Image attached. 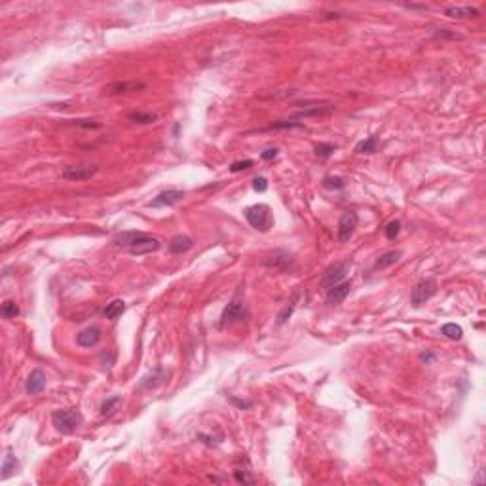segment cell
I'll list each match as a JSON object with an SVG mask.
<instances>
[{
    "label": "cell",
    "instance_id": "cell-19",
    "mask_svg": "<svg viewBox=\"0 0 486 486\" xmlns=\"http://www.w3.org/2000/svg\"><path fill=\"white\" fill-rule=\"evenodd\" d=\"M289 264H293V257L289 253H285V251H277V253H273L272 257L266 260V266L277 268V270H283V268H287Z\"/></svg>",
    "mask_w": 486,
    "mask_h": 486
},
{
    "label": "cell",
    "instance_id": "cell-4",
    "mask_svg": "<svg viewBox=\"0 0 486 486\" xmlns=\"http://www.w3.org/2000/svg\"><path fill=\"white\" fill-rule=\"evenodd\" d=\"M247 317V310H245V302L240 296H234L228 306L224 308V312L220 315V327L232 325V323H240Z\"/></svg>",
    "mask_w": 486,
    "mask_h": 486
},
{
    "label": "cell",
    "instance_id": "cell-30",
    "mask_svg": "<svg viewBox=\"0 0 486 486\" xmlns=\"http://www.w3.org/2000/svg\"><path fill=\"white\" fill-rule=\"evenodd\" d=\"M293 127H304V124L294 120H280V122H273L270 129H293Z\"/></svg>",
    "mask_w": 486,
    "mask_h": 486
},
{
    "label": "cell",
    "instance_id": "cell-5",
    "mask_svg": "<svg viewBox=\"0 0 486 486\" xmlns=\"http://www.w3.org/2000/svg\"><path fill=\"white\" fill-rule=\"evenodd\" d=\"M357 224H359V215L355 213V211H346V213L340 215V220H338V241L340 243H348V241L352 240V236H353V232H355Z\"/></svg>",
    "mask_w": 486,
    "mask_h": 486
},
{
    "label": "cell",
    "instance_id": "cell-27",
    "mask_svg": "<svg viewBox=\"0 0 486 486\" xmlns=\"http://www.w3.org/2000/svg\"><path fill=\"white\" fill-rule=\"evenodd\" d=\"M234 479L238 480L240 484H254L257 482V479L253 475H249V471H245V469H236L234 471Z\"/></svg>",
    "mask_w": 486,
    "mask_h": 486
},
{
    "label": "cell",
    "instance_id": "cell-15",
    "mask_svg": "<svg viewBox=\"0 0 486 486\" xmlns=\"http://www.w3.org/2000/svg\"><path fill=\"white\" fill-rule=\"evenodd\" d=\"M145 236V232H137V230H129V232H120L116 238H114V245L116 247H120V249H131V247L137 243V241L141 240Z\"/></svg>",
    "mask_w": 486,
    "mask_h": 486
},
{
    "label": "cell",
    "instance_id": "cell-39",
    "mask_svg": "<svg viewBox=\"0 0 486 486\" xmlns=\"http://www.w3.org/2000/svg\"><path fill=\"white\" fill-rule=\"evenodd\" d=\"M420 361H424L426 365H429V363H433V361H435V353H431V352L420 353Z\"/></svg>",
    "mask_w": 486,
    "mask_h": 486
},
{
    "label": "cell",
    "instance_id": "cell-17",
    "mask_svg": "<svg viewBox=\"0 0 486 486\" xmlns=\"http://www.w3.org/2000/svg\"><path fill=\"white\" fill-rule=\"evenodd\" d=\"M194 241L192 238H188V236H175L173 240L169 241V251L173 254H180V253H187L188 249H192Z\"/></svg>",
    "mask_w": 486,
    "mask_h": 486
},
{
    "label": "cell",
    "instance_id": "cell-20",
    "mask_svg": "<svg viewBox=\"0 0 486 486\" xmlns=\"http://www.w3.org/2000/svg\"><path fill=\"white\" fill-rule=\"evenodd\" d=\"M124 312H126V302H124V300H112V302L105 308V317L110 321H116Z\"/></svg>",
    "mask_w": 486,
    "mask_h": 486
},
{
    "label": "cell",
    "instance_id": "cell-14",
    "mask_svg": "<svg viewBox=\"0 0 486 486\" xmlns=\"http://www.w3.org/2000/svg\"><path fill=\"white\" fill-rule=\"evenodd\" d=\"M445 15L450 19H467V17H479L480 12L473 6H448L445 8Z\"/></svg>",
    "mask_w": 486,
    "mask_h": 486
},
{
    "label": "cell",
    "instance_id": "cell-2",
    "mask_svg": "<svg viewBox=\"0 0 486 486\" xmlns=\"http://www.w3.org/2000/svg\"><path fill=\"white\" fill-rule=\"evenodd\" d=\"M245 219L254 230H260V232H268L273 224L272 211H270V207L266 203H257V205L247 207Z\"/></svg>",
    "mask_w": 486,
    "mask_h": 486
},
{
    "label": "cell",
    "instance_id": "cell-12",
    "mask_svg": "<svg viewBox=\"0 0 486 486\" xmlns=\"http://www.w3.org/2000/svg\"><path fill=\"white\" fill-rule=\"evenodd\" d=\"M333 112H334L333 105H329V103H317V105H313V107L298 110V112L294 114V118H310V116H313V118H323V116H329V114H333Z\"/></svg>",
    "mask_w": 486,
    "mask_h": 486
},
{
    "label": "cell",
    "instance_id": "cell-22",
    "mask_svg": "<svg viewBox=\"0 0 486 486\" xmlns=\"http://www.w3.org/2000/svg\"><path fill=\"white\" fill-rule=\"evenodd\" d=\"M378 148V139L376 137H368V139H363L355 145V152L357 154H374Z\"/></svg>",
    "mask_w": 486,
    "mask_h": 486
},
{
    "label": "cell",
    "instance_id": "cell-23",
    "mask_svg": "<svg viewBox=\"0 0 486 486\" xmlns=\"http://www.w3.org/2000/svg\"><path fill=\"white\" fill-rule=\"evenodd\" d=\"M441 333L445 334V336H446L448 340H461V336H464V331H461V327L456 325V323H446V325H443Z\"/></svg>",
    "mask_w": 486,
    "mask_h": 486
},
{
    "label": "cell",
    "instance_id": "cell-24",
    "mask_svg": "<svg viewBox=\"0 0 486 486\" xmlns=\"http://www.w3.org/2000/svg\"><path fill=\"white\" fill-rule=\"evenodd\" d=\"M0 315H2L4 319H14V317L19 315V308H17V304H15L14 300H6V302L2 304V308H0Z\"/></svg>",
    "mask_w": 486,
    "mask_h": 486
},
{
    "label": "cell",
    "instance_id": "cell-33",
    "mask_svg": "<svg viewBox=\"0 0 486 486\" xmlns=\"http://www.w3.org/2000/svg\"><path fill=\"white\" fill-rule=\"evenodd\" d=\"M249 167H253V160H243V161H234L230 166V171L232 173H238V171H245Z\"/></svg>",
    "mask_w": 486,
    "mask_h": 486
},
{
    "label": "cell",
    "instance_id": "cell-29",
    "mask_svg": "<svg viewBox=\"0 0 486 486\" xmlns=\"http://www.w3.org/2000/svg\"><path fill=\"white\" fill-rule=\"evenodd\" d=\"M120 401H122V399L118 397V395H116V397H110V399H107L105 403H103V405H101V414H103V416L110 414V412L114 410V408H116V406L120 405Z\"/></svg>",
    "mask_w": 486,
    "mask_h": 486
},
{
    "label": "cell",
    "instance_id": "cell-36",
    "mask_svg": "<svg viewBox=\"0 0 486 486\" xmlns=\"http://www.w3.org/2000/svg\"><path fill=\"white\" fill-rule=\"evenodd\" d=\"M230 403L236 405L238 408H251V406H253V401H241V399H236V397H230Z\"/></svg>",
    "mask_w": 486,
    "mask_h": 486
},
{
    "label": "cell",
    "instance_id": "cell-35",
    "mask_svg": "<svg viewBox=\"0 0 486 486\" xmlns=\"http://www.w3.org/2000/svg\"><path fill=\"white\" fill-rule=\"evenodd\" d=\"M73 124L78 127H84V129H97V127H101L99 122L94 120H73Z\"/></svg>",
    "mask_w": 486,
    "mask_h": 486
},
{
    "label": "cell",
    "instance_id": "cell-7",
    "mask_svg": "<svg viewBox=\"0 0 486 486\" xmlns=\"http://www.w3.org/2000/svg\"><path fill=\"white\" fill-rule=\"evenodd\" d=\"M97 173V166H68L63 169V179L67 180H87Z\"/></svg>",
    "mask_w": 486,
    "mask_h": 486
},
{
    "label": "cell",
    "instance_id": "cell-28",
    "mask_svg": "<svg viewBox=\"0 0 486 486\" xmlns=\"http://www.w3.org/2000/svg\"><path fill=\"white\" fill-rule=\"evenodd\" d=\"M334 150H336V147H334L333 143H319V145L315 147V156H317V158H329Z\"/></svg>",
    "mask_w": 486,
    "mask_h": 486
},
{
    "label": "cell",
    "instance_id": "cell-9",
    "mask_svg": "<svg viewBox=\"0 0 486 486\" xmlns=\"http://www.w3.org/2000/svg\"><path fill=\"white\" fill-rule=\"evenodd\" d=\"M161 247V241L158 240V238H154V236H148V234H145L143 238H141L137 243H135L131 249H129V253L133 254V257H141V254H148V253H154V251H158Z\"/></svg>",
    "mask_w": 486,
    "mask_h": 486
},
{
    "label": "cell",
    "instance_id": "cell-34",
    "mask_svg": "<svg viewBox=\"0 0 486 486\" xmlns=\"http://www.w3.org/2000/svg\"><path fill=\"white\" fill-rule=\"evenodd\" d=\"M293 312H294V304H291V306H285L283 310H281L280 313H277V323L280 325H283L291 315H293Z\"/></svg>",
    "mask_w": 486,
    "mask_h": 486
},
{
    "label": "cell",
    "instance_id": "cell-11",
    "mask_svg": "<svg viewBox=\"0 0 486 486\" xmlns=\"http://www.w3.org/2000/svg\"><path fill=\"white\" fill-rule=\"evenodd\" d=\"M44 387H46V373L42 368H34L33 373L29 374L25 391L29 395H40L44 391Z\"/></svg>",
    "mask_w": 486,
    "mask_h": 486
},
{
    "label": "cell",
    "instance_id": "cell-38",
    "mask_svg": "<svg viewBox=\"0 0 486 486\" xmlns=\"http://www.w3.org/2000/svg\"><path fill=\"white\" fill-rule=\"evenodd\" d=\"M435 34H437V36H446V38H452V40H459V38H461L459 34H456V33H448L446 29H439V31H437V33H435Z\"/></svg>",
    "mask_w": 486,
    "mask_h": 486
},
{
    "label": "cell",
    "instance_id": "cell-16",
    "mask_svg": "<svg viewBox=\"0 0 486 486\" xmlns=\"http://www.w3.org/2000/svg\"><path fill=\"white\" fill-rule=\"evenodd\" d=\"M139 89H145L143 82H114V84L105 87V91L110 95L129 94V91H139Z\"/></svg>",
    "mask_w": 486,
    "mask_h": 486
},
{
    "label": "cell",
    "instance_id": "cell-6",
    "mask_svg": "<svg viewBox=\"0 0 486 486\" xmlns=\"http://www.w3.org/2000/svg\"><path fill=\"white\" fill-rule=\"evenodd\" d=\"M348 270H350V264H348V262H334V264H331V266L325 270L321 283H323L327 289H331L333 285H336V283H340V281H344Z\"/></svg>",
    "mask_w": 486,
    "mask_h": 486
},
{
    "label": "cell",
    "instance_id": "cell-10",
    "mask_svg": "<svg viewBox=\"0 0 486 486\" xmlns=\"http://www.w3.org/2000/svg\"><path fill=\"white\" fill-rule=\"evenodd\" d=\"M182 198H184L182 190H164L152 201H148V207H154V209L156 207H171L175 203H179Z\"/></svg>",
    "mask_w": 486,
    "mask_h": 486
},
{
    "label": "cell",
    "instance_id": "cell-32",
    "mask_svg": "<svg viewBox=\"0 0 486 486\" xmlns=\"http://www.w3.org/2000/svg\"><path fill=\"white\" fill-rule=\"evenodd\" d=\"M253 190L254 192H266L268 190V179L266 177H254L253 179Z\"/></svg>",
    "mask_w": 486,
    "mask_h": 486
},
{
    "label": "cell",
    "instance_id": "cell-25",
    "mask_svg": "<svg viewBox=\"0 0 486 486\" xmlns=\"http://www.w3.org/2000/svg\"><path fill=\"white\" fill-rule=\"evenodd\" d=\"M156 114L154 112H141V110H137V112H131L129 114V120L135 122V124H143V126H147V124H154L156 122Z\"/></svg>",
    "mask_w": 486,
    "mask_h": 486
},
{
    "label": "cell",
    "instance_id": "cell-8",
    "mask_svg": "<svg viewBox=\"0 0 486 486\" xmlns=\"http://www.w3.org/2000/svg\"><path fill=\"white\" fill-rule=\"evenodd\" d=\"M352 291V281H340L331 289H327V304L329 306H338L340 302H344L346 296Z\"/></svg>",
    "mask_w": 486,
    "mask_h": 486
},
{
    "label": "cell",
    "instance_id": "cell-26",
    "mask_svg": "<svg viewBox=\"0 0 486 486\" xmlns=\"http://www.w3.org/2000/svg\"><path fill=\"white\" fill-rule=\"evenodd\" d=\"M399 232H401V220L399 219H395V220H391L389 224H387L386 228H384V234H386V238L389 241H393L397 236H399Z\"/></svg>",
    "mask_w": 486,
    "mask_h": 486
},
{
    "label": "cell",
    "instance_id": "cell-37",
    "mask_svg": "<svg viewBox=\"0 0 486 486\" xmlns=\"http://www.w3.org/2000/svg\"><path fill=\"white\" fill-rule=\"evenodd\" d=\"M275 156H277V148H268V150H264V152L260 154V158H262V160H266V161L273 160Z\"/></svg>",
    "mask_w": 486,
    "mask_h": 486
},
{
    "label": "cell",
    "instance_id": "cell-3",
    "mask_svg": "<svg viewBox=\"0 0 486 486\" xmlns=\"http://www.w3.org/2000/svg\"><path fill=\"white\" fill-rule=\"evenodd\" d=\"M437 289H439V283H437V280H433V277H426V280L418 281V283L414 285L412 293H410V304H412L414 308L424 306L427 300H431L433 296H435Z\"/></svg>",
    "mask_w": 486,
    "mask_h": 486
},
{
    "label": "cell",
    "instance_id": "cell-18",
    "mask_svg": "<svg viewBox=\"0 0 486 486\" xmlns=\"http://www.w3.org/2000/svg\"><path fill=\"white\" fill-rule=\"evenodd\" d=\"M399 260H401V251H387V253L380 254L378 259H376L373 270H386V268L397 264Z\"/></svg>",
    "mask_w": 486,
    "mask_h": 486
},
{
    "label": "cell",
    "instance_id": "cell-13",
    "mask_svg": "<svg viewBox=\"0 0 486 486\" xmlns=\"http://www.w3.org/2000/svg\"><path fill=\"white\" fill-rule=\"evenodd\" d=\"M101 342V331L97 327H87L76 336V344L80 348H94Z\"/></svg>",
    "mask_w": 486,
    "mask_h": 486
},
{
    "label": "cell",
    "instance_id": "cell-1",
    "mask_svg": "<svg viewBox=\"0 0 486 486\" xmlns=\"http://www.w3.org/2000/svg\"><path fill=\"white\" fill-rule=\"evenodd\" d=\"M82 422H84V416H82L78 410H74V408L52 412V424H54L55 429L59 433H63V435L74 433L82 426Z\"/></svg>",
    "mask_w": 486,
    "mask_h": 486
},
{
    "label": "cell",
    "instance_id": "cell-21",
    "mask_svg": "<svg viewBox=\"0 0 486 486\" xmlns=\"http://www.w3.org/2000/svg\"><path fill=\"white\" fill-rule=\"evenodd\" d=\"M17 467H19V461H17V458H15L12 452L6 454V458H4V461H2V479L6 480L10 475L14 471H17Z\"/></svg>",
    "mask_w": 486,
    "mask_h": 486
},
{
    "label": "cell",
    "instance_id": "cell-31",
    "mask_svg": "<svg viewBox=\"0 0 486 486\" xmlns=\"http://www.w3.org/2000/svg\"><path fill=\"white\" fill-rule=\"evenodd\" d=\"M323 184H325V188H334V190H340V188H344V179H340V177H325L323 179Z\"/></svg>",
    "mask_w": 486,
    "mask_h": 486
}]
</instances>
